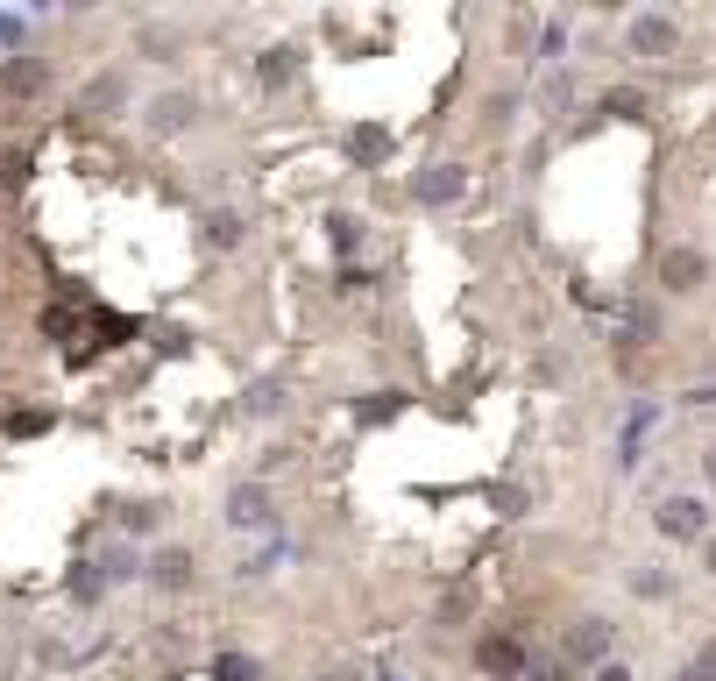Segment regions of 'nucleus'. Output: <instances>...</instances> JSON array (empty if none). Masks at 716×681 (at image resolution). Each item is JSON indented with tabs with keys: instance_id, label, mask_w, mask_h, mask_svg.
Returning a JSON list of instances; mask_svg holds the SVG:
<instances>
[{
	"instance_id": "f257e3e1",
	"label": "nucleus",
	"mask_w": 716,
	"mask_h": 681,
	"mask_svg": "<svg viewBox=\"0 0 716 681\" xmlns=\"http://www.w3.org/2000/svg\"><path fill=\"white\" fill-rule=\"evenodd\" d=\"M660 525H667L674 540H702V533H709V511H702L695 497H674V504L660 511Z\"/></svg>"
},
{
	"instance_id": "f03ea898",
	"label": "nucleus",
	"mask_w": 716,
	"mask_h": 681,
	"mask_svg": "<svg viewBox=\"0 0 716 681\" xmlns=\"http://www.w3.org/2000/svg\"><path fill=\"white\" fill-rule=\"evenodd\" d=\"M695 277H709V263H702L695 249H674V256H667V284H674V291H695Z\"/></svg>"
},
{
	"instance_id": "7ed1b4c3",
	"label": "nucleus",
	"mask_w": 716,
	"mask_h": 681,
	"mask_svg": "<svg viewBox=\"0 0 716 681\" xmlns=\"http://www.w3.org/2000/svg\"><path fill=\"white\" fill-rule=\"evenodd\" d=\"M603 646H610V625H603V618H589V625L575 632V660H596Z\"/></svg>"
},
{
	"instance_id": "20e7f679",
	"label": "nucleus",
	"mask_w": 716,
	"mask_h": 681,
	"mask_svg": "<svg viewBox=\"0 0 716 681\" xmlns=\"http://www.w3.org/2000/svg\"><path fill=\"white\" fill-rule=\"evenodd\" d=\"M631 43H639V50H667L674 29H667V22H639V29H631Z\"/></svg>"
},
{
	"instance_id": "39448f33",
	"label": "nucleus",
	"mask_w": 716,
	"mask_h": 681,
	"mask_svg": "<svg viewBox=\"0 0 716 681\" xmlns=\"http://www.w3.org/2000/svg\"><path fill=\"white\" fill-rule=\"evenodd\" d=\"M8 86H15V93H29V86H43V64H8Z\"/></svg>"
},
{
	"instance_id": "423d86ee",
	"label": "nucleus",
	"mask_w": 716,
	"mask_h": 681,
	"mask_svg": "<svg viewBox=\"0 0 716 681\" xmlns=\"http://www.w3.org/2000/svg\"><path fill=\"white\" fill-rule=\"evenodd\" d=\"M695 674H702V681H716V639L702 646V660H695Z\"/></svg>"
},
{
	"instance_id": "0eeeda50",
	"label": "nucleus",
	"mask_w": 716,
	"mask_h": 681,
	"mask_svg": "<svg viewBox=\"0 0 716 681\" xmlns=\"http://www.w3.org/2000/svg\"><path fill=\"white\" fill-rule=\"evenodd\" d=\"M596 681H631V674H624V667H603V674H596Z\"/></svg>"
},
{
	"instance_id": "6e6552de",
	"label": "nucleus",
	"mask_w": 716,
	"mask_h": 681,
	"mask_svg": "<svg viewBox=\"0 0 716 681\" xmlns=\"http://www.w3.org/2000/svg\"><path fill=\"white\" fill-rule=\"evenodd\" d=\"M709 469H716V462H709Z\"/></svg>"
}]
</instances>
